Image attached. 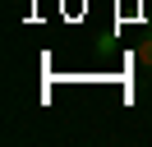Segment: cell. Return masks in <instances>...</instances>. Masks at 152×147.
I'll return each instance as SVG.
<instances>
[{"mask_svg":"<svg viewBox=\"0 0 152 147\" xmlns=\"http://www.w3.org/2000/svg\"><path fill=\"white\" fill-rule=\"evenodd\" d=\"M134 60H138V69H148V74H152V37H143V41H138Z\"/></svg>","mask_w":152,"mask_h":147,"instance_id":"cell-1","label":"cell"}]
</instances>
